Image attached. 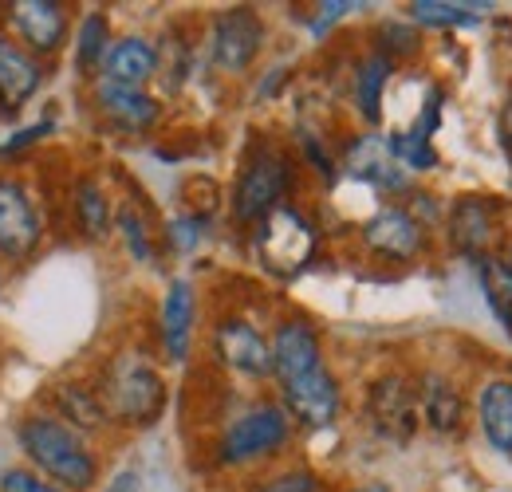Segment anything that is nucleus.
<instances>
[{"mask_svg": "<svg viewBox=\"0 0 512 492\" xmlns=\"http://www.w3.org/2000/svg\"><path fill=\"white\" fill-rule=\"evenodd\" d=\"M0 492H67V489L52 485L36 469H4L0 473Z\"/></svg>", "mask_w": 512, "mask_h": 492, "instance_id": "2f4dec72", "label": "nucleus"}, {"mask_svg": "<svg viewBox=\"0 0 512 492\" xmlns=\"http://www.w3.org/2000/svg\"><path fill=\"white\" fill-rule=\"evenodd\" d=\"M477 280L485 292V304L497 315V323L505 327V335L512 339V272L505 264V256H485L477 264Z\"/></svg>", "mask_w": 512, "mask_h": 492, "instance_id": "5701e85b", "label": "nucleus"}, {"mask_svg": "<svg viewBox=\"0 0 512 492\" xmlns=\"http://www.w3.org/2000/svg\"><path fill=\"white\" fill-rule=\"evenodd\" d=\"M284 390V410L292 422L308 426V430H327L335 418H339V406H343V390H339V378L327 367L312 370L304 378H292L280 386Z\"/></svg>", "mask_w": 512, "mask_h": 492, "instance_id": "6e6552de", "label": "nucleus"}, {"mask_svg": "<svg viewBox=\"0 0 512 492\" xmlns=\"http://www.w3.org/2000/svg\"><path fill=\"white\" fill-rule=\"evenodd\" d=\"M268 347H272V374L280 378V386L323 367V343L308 319H284L268 339Z\"/></svg>", "mask_w": 512, "mask_h": 492, "instance_id": "f8f14e48", "label": "nucleus"}, {"mask_svg": "<svg viewBox=\"0 0 512 492\" xmlns=\"http://www.w3.org/2000/svg\"><path fill=\"white\" fill-rule=\"evenodd\" d=\"M103 406L111 418L127 426H154L166 406V382L142 355H119L107 367V386H103Z\"/></svg>", "mask_w": 512, "mask_h": 492, "instance_id": "f03ea898", "label": "nucleus"}, {"mask_svg": "<svg viewBox=\"0 0 512 492\" xmlns=\"http://www.w3.org/2000/svg\"><path fill=\"white\" fill-rule=\"evenodd\" d=\"M111 492H142V477H138L134 469H127V473H119V477H115Z\"/></svg>", "mask_w": 512, "mask_h": 492, "instance_id": "e433bc0d", "label": "nucleus"}, {"mask_svg": "<svg viewBox=\"0 0 512 492\" xmlns=\"http://www.w3.org/2000/svg\"><path fill=\"white\" fill-rule=\"evenodd\" d=\"M256 252H260V260L272 272L292 276V272H300L312 260V252H316V229H312V221L304 213L280 205L276 213H268L260 221V229H256Z\"/></svg>", "mask_w": 512, "mask_h": 492, "instance_id": "423d86ee", "label": "nucleus"}, {"mask_svg": "<svg viewBox=\"0 0 512 492\" xmlns=\"http://www.w3.org/2000/svg\"><path fill=\"white\" fill-rule=\"evenodd\" d=\"M367 422L375 426L379 437L394 441V445H406L422 414H418V390L402 378V374H383L371 382L367 390Z\"/></svg>", "mask_w": 512, "mask_h": 492, "instance_id": "0eeeda50", "label": "nucleus"}, {"mask_svg": "<svg viewBox=\"0 0 512 492\" xmlns=\"http://www.w3.org/2000/svg\"><path fill=\"white\" fill-rule=\"evenodd\" d=\"M288 189H292V162L280 150L260 146L256 154H249L241 178L233 185V217L245 225H260L268 213L284 205Z\"/></svg>", "mask_w": 512, "mask_h": 492, "instance_id": "20e7f679", "label": "nucleus"}, {"mask_svg": "<svg viewBox=\"0 0 512 492\" xmlns=\"http://www.w3.org/2000/svg\"><path fill=\"white\" fill-rule=\"evenodd\" d=\"M52 119H44V123H32V126H24V130H16L12 138H4L0 142V158H8V154H20L24 146H32V142H40V138H48L52 134Z\"/></svg>", "mask_w": 512, "mask_h": 492, "instance_id": "473e14b6", "label": "nucleus"}, {"mask_svg": "<svg viewBox=\"0 0 512 492\" xmlns=\"http://www.w3.org/2000/svg\"><path fill=\"white\" fill-rule=\"evenodd\" d=\"M75 221H79V229L91 237V241H103L107 233H111V225H115V213H111V197L99 189V182H91V178H83V182L75 185Z\"/></svg>", "mask_w": 512, "mask_h": 492, "instance_id": "393cba45", "label": "nucleus"}, {"mask_svg": "<svg viewBox=\"0 0 512 492\" xmlns=\"http://www.w3.org/2000/svg\"><path fill=\"white\" fill-rule=\"evenodd\" d=\"M355 492H394L390 485H383V481H371V485H359Z\"/></svg>", "mask_w": 512, "mask_h": 492, "instance_id": "4c0bfd02", "label": "nucleus"}, {"mask_svg": "<svg viewBox=\"0 0 512 492\" xmlns=\"http://www.w3.org/2000/svg\"><path fill=\"white\" fill-rule=\"evenodd\" d=\"M193 323H197V296L186 276H174L166 284L162 311H158V331H162V351L170 363H186L193 343Z\"/></svg>", "mask_w": 512, "mask_h": 492, "instance_id": "2eb2a0df", "label": "nucleus"}, {"mask_svg": "<svg viewBox=\"0 0 512 492\" xmlns=\"http://www.w3.org/2000/svg\"><path fill=\"white\" fill-rule=\"evenodd\" d=\"M60 422H67L71 430L79 433H91V430H103L111 422L103 398L87 386H60Z\"/></svg>", "mask_w": 512, "mask_h": 492, "instance_id": "b1692460", "label": "nucleus"}, {"mask_svg": "<svg viewBox=\"0 0 512 492\" xmlns=\"http://www.w3.org/2000/svg\"><path fill=\"white\" fill-rule=\"evenodd\" d=\"M213 355L229 370L245 378H268L272 374V347L249 319L229 315L213 327Z\"/></svg>", "mask_w": 512, "mask_h": 492, "instance_id": "9d476101", "label": "nucleus"}, {"mask_svg": "<svg viewBox=\"0 0 512 492\" xmlns=\"http://www.w3.org/2000/svg\"><path fill=\"white\" fill-rule=\"evenodd\" d=\"M40 217L28 197V189L12 178H0V256L4 260H24L40 245Z\"/></svg>", "mask_w": 512, "mask_h": 492, "instance_id": "9b49d317", "label": "nucleus"}, {"mask_svg": "<svg viewBox=\"0 0 512 492\" xmlns=\"http://www.w3.org/2000/svg\"><path fill=\"white\" fill-rule=\"evenodd\" d=\"M449 245L457 248V256H469V260H485L493 256V237H497V209L493 201L485 197H457L453 209H449Z\"/></svg>", "mask_w": 512, "mask_h": 492, "instance_id": "4468645a", "label": "nucleus"}, {"mask_svg": "<svg viewBox=\"0 0 512 492\" xmlns=\"http://www.w3.org/2000/svg\"><path fill=\"white\" fill-rule=\"evenodd\" d=\"M8 24H12L20 48H28L32 56H56L71 32L67 8L60 0H16L8 8Z\"/></svg>", "mask_w": 512, "mask_h": 492, "instance_id": "1a4fd4ad", "label": "nucleus"}, {"mask_svg": "<svg viewBox=\"0 0 512 492\" xmlns=\"http://www.w3.org/2000/svg\"><path fill=\"white\" fill-rule=\"evenodd\" d=\"M343 166H347L351 178L375 185V189H386V193L406 189V170L394 162L390 142H386L383 134H359V138L347 146Z\"/></svg>", "mask_w": 512, "mask_h": 492, "instance_id": "dca6fc26", "label": "nucleus"}, {"mask_svg": "<svg viewBox=\"0 0 512 492\" xmlns=\"http://www.w3.org/2000/svg\"><path fill=\"white\" fill-rule=\"evenodd\" d=\"M497 134H501L505 154L512 158V95L505 99V107H501V115H497Z\"/></svg>", "mask_w": 512, "mask_h": 492, "instance_id": "c9c22d12", "label": "nucleus"}, {"mask_svg": "<svg viewBox=\"0 0 512 492\" xmlns=\"http://www.w3.org/2000/svg\"><path fill=\"white\" fill-rule=\"evenodd\" d=\"M489 4H457V0H414L410 20L422 28H473Z\"/></svg>", "mask_w": 512, "mask_h": 492, "instance_id": "bb28decb", "label": "nucleus"}, {"mask_svg": "<svg viewBox=\"0 0 512 492\" xmlns=\"http://www.w3.org/2000/svg\"><path fill=\"white\" fill-rule=\"evenodd\" d=\"M111 44H115L111 40V20L103 12H87L83 24L75 28V63H79V71L95 75L103 67V60H107Z\"/></svg>", "mask_w": 512, "mask_h": 492, "instance_id": "a878e982", "label": "nucleus"}, {"mask_svg": "<svg viewBox=\"0 0 512 492\" xmlns=\"http://www.w3.org/2000/svg\"><path fill=\"white\" fill-rule=\"evenodd\" d=\"M390 142V154H394V162L402 166V170H438V150H434V142L430 138H422L418 130H398V134H390L386 138Z\"/></svg>", "mask_w": 512, "mask_h": 492, "instance_id": "cd10ccee", "label": "nucleus"}, {"mask_svg": "<svg viewBox=\"0 0 512 492\" xmlns=\"http://www.w3.org/2000/svg\"><path fill=\"white\" fill-rule=\"evenodd\" d=\"M505 256V264H509V272H512V245H509V252H501Z\"/></svg>", "mask_w": 512, "mask_h": 492, "instance_id": "58836bf2", "label": "nucleus"}, {"mask_svg": "<svg viewBox=\"0 0 512 492\" xmlns=\"http://www.w3.org/2000/svg\"><path fill=\"white\" fill-rule=\"evenodd\" d=\"M115 225H119V237L127 241L130 256H134L138 264H150V260H154V245H150L146 217H142L134 205H123V209H119V217H115Z\"/></svg>", "mask_w": 512, "mask_h": 492, "instance_id": "c85d7f7f", "label": "nucleus"}, {"mask_svg": "<svg viewBox=\"0 0 512 492\" xmlns=\"http://www.w3.org/2000/svg\"><path fill=\"white\" fill-rule=\"evenodd\" d=\"M363 245L379 252L386 260H414L426 245V229L422 221L402 209V205H386L375 217H367L363 225Z\"/></svg>", "mask_w": 512, "mask_h": 492, "instance_id": "ddd939ff", "label": "nucleus"}, {"mask_svg": "<svg viewBox=\"0 0 512 492\" xmlns=\"http://www.w3.org/2000/svg\"><path fill=\"white\" fill-rule=\"evenodd\" d=\"M256 492H323V485L312 469H284L264 485H256Z\"/></svg>", "mask_w": 512, "mask_h": 492, "instance_id": "7c9ffc66", "label": "nucleus"}, {"mask_svg": "<svg viewBox=\"0 0 512 492\" xmlns=\"http://www.w3.org/2000/svg\"><path fill=\"white\" fill-rule=\"evenodd\" d=\"M390 75H394V60H386L383 52L363 56L355 67V107L371 126H379V119H383V95Z\"/></svg>", "mask_w": 512, "mask_h": 492, "instance_id": "4be33fe9", "label": "nucleus"}, {"mask_svg": "<svg viewBox=\"0 0 512 492\" xmlns=\"http://www.w3.org/2000/svg\"><path fill=\"white\" fill-rule=\"evenodd\" d=\"M264 20L256 8H225L209 24V60L225 75H245L264 48Z\"/></svg>", "mask_w": 512, "mask_h": 492, "instance_id": "39448f33", "label": "nucleus"}, {"mask_svg": "<svg viewBox=\"0 0 512 492\" xmlns=\"http://www.w3.org/2000/svg\"><path fill=\"white\" fill-rule=\"evenodd\" d=\"M292 418L280 402H256L241 410L217 437V461L221 465H253L260 457H272L288 445Z\"/></svg>", "mask_w": 512, "mask_h": 492, "instance_id": "7ed1b4c3", "label": "nucleus"}, {"mask_svg": "<svg viewBox=\"0 0 512 492\" xmlns=\"http://www.w3.org/2000/svg\"><path fill=\"white\" fill-rule=\"evenodd\" d=\"M418 414H422V422L434 433H457L461 418H465L461 390L449 378H442V374H426L422 390H418Z\"/></svg>", "mask_w": 512, "mask_h": 492, "instance_id": "412c9836", "label": "nucleus"}, {"mask_svg": "<svg viewBox=\"0 0 512 492\" xmlns=\"http://www.w3.org/2000/svg\"><path fill=\"white\" fill-rule=\"evenodd\" d=\"M16 441L40 477L67 492H87L99 485V457L87 449L83 433L71 430L56 414H28L16 426Z\"/></svg>", "mask_w": 512, "mask_h": 492, "instance_id": "f257e3e1", "label": "nucleus"}, {"mask_svg": "<svg viewBox=\"0 0 512 492\" xmlns=\"http://www.w3.org/2000/svg\"><path fill=\"white\" fill-rule=\"evenodd\" d=\"M40 83H44L40 60L28 48H20V40L0 32V103L8 111H16L40 91Z\"/></svg>", "mask_w": 512, "mask_h": 492, "instance_id": "a211bd4d", "label": "nucleus"}, {"mask_svg": "<svg viewBox=\"0 0 512 492\" xmlns=\"http://www.w3.org/2000/svg\"><path fill=\"white\" fill-rule=\"evenodd\" d=\"M300 146H304V158H308V162H312V166L320 170L323 178L331 182V178H335V162H331V154H323V142H320V138H316L312 130H304V134H300Z\"/></svg>", "mask_w": 512, "mask_h": 492, "instance_id": "72a5a7b5", "label": "nucleus"}, {"mask_svg": "<svg viewBox=\"0 0 512 492\" xmlns=\"http://www.w3.org/2000/svg\"><path fill=\"white\" fill-rule=\"evenodd\" d=\"M158 75V48L146 36H123L111 44L107 60L99 67V79L119 83V87H146Z\"/></svg>", "mask_w": 512, "mask_h": 492, "instance_id": "6ab92c4d", "label": "nucleus"}, {"mask_svg": "<svg viewBox=\"0 0 512 492\" xmlns=\"http://www.w3.org/2000/svg\"><path fill=\"white\" fill-rule=\"evenodd\" d=\"M477 422L485 441L501 453L512 457V382L509 378H489L477 394Z\"/></svg>", "mask_w": 512, "mask_h": 492, "instance_id": "aec40b11", "label": "nucleus"}, {"mask_svg": "<svg viewBox=\"0 0 512 492\" xmlns=\"http://www.w3.org/2000/svg\"><path fill=\"white\" fill-rule=\"evenodd\" d=\"M95 107H99V115L107 123H115L119 130H130V134L150 130V126L158 123V115H162V107H158L154 95H146L138 87L107 83V79L95 83Z\"/></svg>", "mask_w": 512, "mask_h": 492, "instance_id": "f3484780", "label": "nucleus"}, {"mask_svg": "<svg viewBox=\"0 0 512 492\" xmlns=\"http://www.w3.org/2000/svg\"><path fill=\"white\" fill-rule=\"evenodd\" d=\"M351 8H359V4H347V0H339V4H335V0H331V4H320V12L312 16V32L323 36V28H331L335 20H343Z\"/></svg>", "mask_w": 512, "mask_h": 492, "instance_id": "f704fd0d", "label": "nucleus"}, {"mask_svg": "<svg viewBox=\"0 0 512 492\" xmlns=\"http://www.w3.org/2000/svg\"><path fill=\"white\" fill-rule=\"evenodd\" d=\"M205 217H197V213H182V217H174L170 225H166V241L174 252H193V248L205 241Z\"/></svg>", "mask_w": 512, "mask_h": 492, "instance_id": "c756f323", "label": "nucleus"}]
</instances>
